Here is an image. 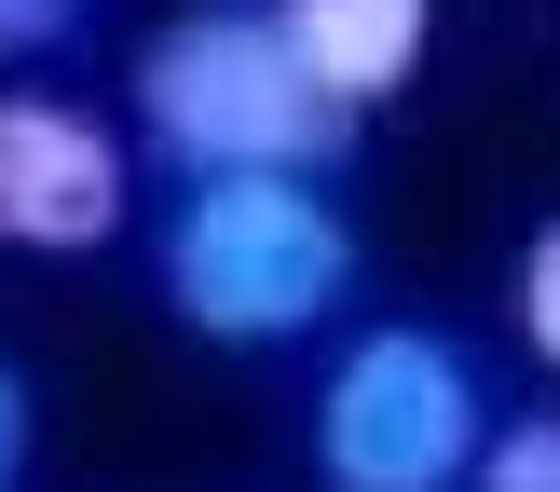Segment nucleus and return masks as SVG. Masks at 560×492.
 <instances>
[{"label":"nucleus","instance_id":"obj_1","mask_svg":"<svg viewBox=\"0 0 560 492\" xmlns=\"http://www.w3.org/2000/svg\"><path fill=\"white\" fill-rule=\"evenodd\" d=\"M151 260H164L178 328L233 342V355H273L301 328H328V301L355 288V233L328 206V178H301V164H219V178H191Z\"/></svg>","mask_w":560,"mask_h":492},{"label":"nucleus","instance_id":"obj_2","mask_svg":"<svg viewBox=\"0 0 560 492\" xmlns=\"http://www.w3.org/2000/svg\"><path fill=\"white\" fill-rule=\"evenodd\" d=\"M355 124H370V109H342L288 55V27L246 14V0H191V14H164L151 55H137V137H151L178 178H219V164H301V178H328V164L355 151Z\"/></svg>","mask_w":560,"mask_h":492},{"label":"nucleus","instance_id":"obj_3","mask_svg":"<svg viewBox=\"0 0 560 492\" xmlns=\"http://www.w3.org/2000/svg\"><path fill=\"white\" fill-rule=\"evenodd\" d=\"M492 437L479 355L438 342V328H355L342 370L315 397V479L328 492H465Z\"/></svg>","mask_w":560,"mask_h":492},{"label":"nucleus","instance_id":"obj_4","mask_svg":"<svg viewBox=\"0 0 560 492\" xmlns=\"http://www.w3.org/2000/svg\"><path fill=\"white\" fill-rule=\"evenodd\" d=\"M137 219V164L96 109L69 96H0V246L14 260H96L109 233Z\"/></svg>","mask_w":560,"mask_h":492},{"label":"nucleus","instance_id":"obj_5","mask_svg":"<svg viewBox=\"0 0 560 492\" xmlns=\"http://www.w3.org/2000/svg\"><path fill=\"white\" fill-rule=\"evenodd\" d=\"M273 27H288V55H301L342 109H383L410 69H424L438 0H273Z\"/></svg>","mask_w":560,"mask_h":492},{"label":"nucleus","instance_id":"obj_6","mask_svg":"<svg viewBox=\"0 0 560 492\" xmlns=\"http://www.w3.org/2000/svg\"><path fill=\"white\" fill-rule=\"evenodd\" d=\"M465 492H560V410L492 424V437H479V465H465Z\"/></svg>","mask_w":560,"mask_h":492},{"label":"nucleus","instance_id":"obj_7","mask_svg":"<svg viewBox=\"0 0 560 492\" xmlns=\"http://www.w3.org/2000/svg\"><path fill=\"white\" fill-rule=\"evenodd\" d=\"M520 342H534L547 355V370H560V219H534V246H520Z\"/></svg>","mask_w":560,"mask_h":492},{"label":"nucleus","instance_id":"obj_8","mask_svg":"<svg viewBox=\"0 0 560 492\" xmlns=\"http://www.w3.org/2000/svg\"><path fill=\"white\" fill-rule=\"evenodd\" d=\"M27 452H42V410H27V370L0 355V492H27Z\"/></svg>","mask_w":560,"mask_h":492},{"label":"nucleus","instance_id":"obj_9","mask_svg":"<svg viewBox=\"0 0 560 492\" xmlns=\"http://www.w3.org/2000/svg\"><path fill=\"white\" fill-rule=\"evenodd\" d=\"M69 14H82V0H0V69L42 55V42H69Z\"/></svg>","mask_w":560,"mask_h":492}]
</instances>
